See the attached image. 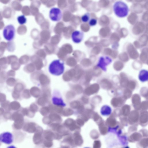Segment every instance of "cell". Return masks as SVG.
I'll list each match as a JSON object with an SVG mask.
<instances>
[{"label": "cell", "mask_w": 148, "mask_h": 148, "mask_svg": "<svg viewBox=\"0 0 148 148\" xmlns=\"http://www.w3.org/2000/svg\"><path fill=\"white\" fill-rule=\"evenodd\" d=\"M49 16L50 19L54 21H60L62 17L61 10L56 7L52 8L49 11Z\"/></svg>", "instance_id": "4"}, {"label": "cell", "mask_w": 148, "mask_h": 148, "mask_svg": "<svg viewBox=\"0 0 148 148\" xmlns=\"http://www.w3.org/2000/svg\"><path fill=\"white\" fill-rule=\"evenodd\" d=\"M97 21L96 19L95 18H92L89 21V24L90 26H94L97 24Z\"/></svg>", "instance_id": "12"}, {"label": "cell", "mask_w": 148, "mask_h": 148, "mask_svg": "<svg viewBox=\"0 0 148 148\" xmlns=\"http://www.w3.org/2000/svg\"><path fill=\"white\" fill-rule=\"evenodd\" d=\"M112 59L107 56H102L100 57L97 64V66L100 68L103 71L106 70L107 66L112 62Z\"/></svg>", "instance_id": "6"}, {"label": "cell", "mask_w": 148, "mask_h": 148, "mask_svg": "<svg viewBox=\"0 0 148 148\" xmlns=\"http://www.w3.org/2000/svg\"><path fill=\"white\" fill-rule=\"evenodd\" d=\"M84 34L82 32L79 30H75L71 34L72 41L75 43H79L83 40Z\"/></svg>", "instance_id": "7"}, {"label": "cell", "mask_w": 148, "mask_h": 148, "mask_svg": "<svg viewBox=\"0 0 148 148\" xmlns=\"http://www.w3.org/2000/svg\"><path fill=\"white\" fill-rule=\"evenodd\" d=\"M89 148L86 147V148Z\"/></svg>", "instance_id": "14"}, {"label": "cell", "mask_w": 148, "mask_h": 148, "mask_svg": "<svg viewBox=\"0 0 148 148\" xmlns=\"http://www.w3.org/2000/svg\"><path fill=\"white\" fill-rule=\"evenodd\" d=\"M90 18V14L88 13H86L82 16L81 20L84 22H86L89 20Z\"/></svg>", "instance_id": "11"}, {"label": "cell", "mask_w": 148, "mask_h": 148, "mask_svg": "<svg viewBox=\"0 0 148 148\" xmlns=\"http://www.w3.org/2000/svg\"><path fill=\"white\" fill-rule=\"evenodd\" d=\"M6 148H17L16 146L13 145H11L7 147Z\"/></svg>", "instance_id": "13"}, {"label": "cell", "mask_w": 148, "mask_h": 148, "mask_svg": "<svg viewBox=\"0 0 148 148\" xmlns=\"http://www.w3.org/2000/svg\"><path fill=\"white\" fill-rule=\"evenodd\" d=\"M112 111L110 107L108 105H104L102 106L100 109L101 114L104 116H107L110 115Z\"/></svg>", "instance_id": "9"}, {"label": "cell", "mask_w": 148, "mask_h": 148, "mask_svg": "<svg viewBox=\"0 0 148 148\" xmlns=\"http://www.w3.org/2000/svg\"><path fill=\"white\" fill-rule=\"evenodd\" d=\"M64 69L63 62L60 60L58 59L53 60L50 64L49 66V71L52 74L59 75L62 74Z\"/></svg>", "instance_id": "2"}, {"label": "cell", "mask_w": 148, "mask_h": 148, "mask_svg": "<svg viewBox=\"0 0 148 148\" xmlns=\"http://www.w3.org/2000/svg\"><path fill=\"white\" fill-rule=\"evenodd\" d=\"M17 20L19 24H23L26 23L27 19L24 15H22L18 17Z\"/></svg>", "instance_id": "10"}, {"label": "cell", "mask_w": 148, "mask_h": 148, "mask_svg": "<svg viewBox=\"0 0 148 148\" xmlns=\"http://www.w3.org/2000/svg\"><path fill=\"white\" fill-rule=\"evenodd\" d=\"M138 79L142 82L147 81L148 79V71L145 69H142L139 72Z\"/></svg>", "instance_id": "8"}, {"label": "cell", "mask_w": 148, "mask_h": 148, "mask_svg": "<svg viewBox=\"0 0 148 148\" xmlns=\"http://www.w3.org/2000/svg\"><path fill=\"white\" fill-rule=\"evenodd\" d=\"M15 29L12 25H7L4 29L3 32V36L7 40L10 41L14 38L15 34Z\"/></svg>", "instance_id": "3"}, {"label": "cell", "mask_w": 148, "mask_h": 148, "mask_svg": "<svg viewBox=\"0 0 148 148\" xmlns=\"http://www.w3.org/2000/svg\"><path fill=\"white\" fill-rule=\"evenodd\" d=\"M113 8L115 14L119 18L125 17L128 14L129 7L123 1H119L115 2Z\"/></svg>", "instance_id": "1"}, {"label": "cell", "mask_w": 148, "mask_h": 148, "mask_svg": "<svg viewBox=\"0 0 148 148\" xmlns=\"http://www.w3.org/2000/svg\"><path fill=\"white\" fill-rule=\"evenodd\" d=\"M13 134L9 132H5L0 134V142L7 145H10L14 141Z\"/></svg>", "instance_id": "5"}]
</instances>
